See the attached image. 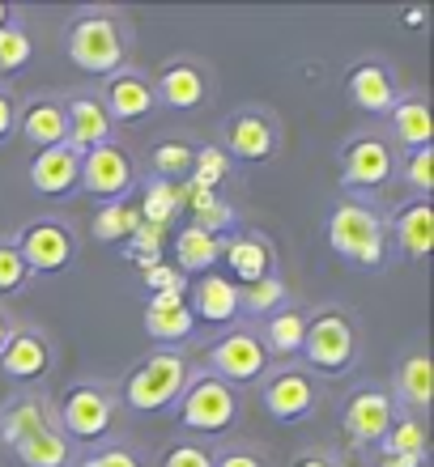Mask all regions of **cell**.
Returning a JSON list of instances; mask_svg holds the SVG:
<instances>
[{"label":"cell","mask_w":434,"mask_h":467,"mask_svg":"<svg viewBox=\"0 0 434 467\" xmlns=\"http://www.w3.org/2000/svg\"><path fill=\"white\" fill-rule=\"evenodd\" d=\"M187 361L179 353H166L158 348L153 357H145L137 369H132V379H128L124 395H128V408H137V412H162V408H171L187 387Z\"/></svg>","instance_id":"6da1fadb"},{"label":"cell","mask_w":434,"mask_h":467,"mask_svg":"<svg viewBox=\"0 0 434 467\" xmlns=\"http://www.w3.org/2000/svg\"><path fill=\"white\" fill-rule=\"evenodd\" d=\"M17 255L30 272H64L73 259V234L60 222H35L17 238Z\"/></svg>","instance_id":"9c48e42d"},{"label":"cell","mask_w":434,"mask_h":467,"mask_svg":"<svg viewBox=\"0 0 434 467\" xmlns=\"http://www.w3.org/2000/svg\"><path fill=\"white\" fill-rule=\"evenodd\" d=\"M187 225H196V230H205V234H213V238H217L222 230H230V225H235V209H230L226 200H213V204H205L200 213H192V222H187Z\"/></svg>","instance_id":"ab89813d"},{"label":"cell","mask_w":434,"mask_h":467,"mask_svg":"<svg viewBox=\"0 0 434 467\" xmlns=\"http://www.w3.org/2000/svg\"><path fill=\"white\" fill-rule=\"evenodd\" d=\"M222 255L230 264L238 285H256L264 276H273V246L264 243L260 234H238V238H226Z\"/></svg>","instance_id":"d6986e66"},{"label":"cell","mask_w":434,"mask_h":467,"mask_svg":"<svg viewBox=\"0 0 434 467\" xmlns=\"http://www.w3.org/2000/svg\"><path fill=\"white\" fill-rule=\"evenodd\" d=\"M397 234H400V246L409 251L413 259H426L434 251V217H430V204L426 200H413L405 213H397Z\"/></svg>","instance_id":"4316f807"},{"label":"cell","mask_w":434,"mask_h":467,"mask_svg":"<svg viewBox=\"0 0 434 467\" xmlns=\"http://www.w3.org/2000/svg\"><path fill=\"white\" fill-rule=\"evenodd\" d=\"M281 302H286L281 276H264V281L238 289V310H251V315H273V310H281Z\"/></svg>","instance_id":"d6a6232c"},{"label":"cell","mask_w":434,"mask_h":467,"mask_svg":"<svg viewBox=\"0 0 434 467\" xmlns=\"http://www.w3.org/2000/svg\"><path fill=\"white\" fill-rule=\"evenodd\" d=\"M81 187H86L90 196L120 204L132 192V161H128L124 149L99 145V149H90V153H81Z\"/></svg>","instance_id":"ba28073f"},{"label":"cell","mask_w":434,"mask_h":467,"mask_svg":"<svg viewBox=\"0 0 434 467\" xmlns=\"http://www.w3.org/2000/svg\"><path fill=\"white\" fill-rule=\"evenodd\" d=\"M294 467H333V463H328V459H323V455H307V459H298Z\"/></svg>","instance_id":"681fc988"},{"label":"cell","mask_w":434,"mask_h":467,"mask_svg":"<svg viewBox=\"0 0 434 467\" xmlns=\"http://www.w3.org/2000/svg\"><path fill=\"white\" fill-rule=\"evenodd\" d=\"M60 420H64V433L86 438V442H99L102 433L111 430L115 408H111V400H107L102 387L77 382V387H69V395L60 400Z\"/></svg>","instance_id":"52a82bcc"},{"label":"cell","mask_w":434,"mask_h":467,"mask_svg":"<svg viewBox=\"0 0 434 467\" xmlns=\"http://www.w3.org/2000/svg\"><path fill=\"white\" fill-rule=\"evenodd\" d=\"M392 425H397L392 395H384V391H358L345 404V433H349V442L379 446L387 438V430H392Z\"/></svg>","instance_id":"30bf717a"},{"label":"cell","mask_w":434,"mask_h":467,"mask_svg":"<svg viewBox=\"0 0 434 467\" xmlns=\"http://www.w3.org/2000/svg\"><path fill=\"white\" fill-rule=\"evenodd\" d=\"M13 455L22 459L26 467H64L69 463V442L60 430H38L26 442L13 446Z\"/></svg>","instance_id":"f546056e"},{"label":"cell","mask_w":434,"mask_h":467,"mask_svg":"<svg viewBox=\"0 0 434 467\" xmlns=\"http://www.w3.org/2000/svg\"><path fill=\"white\" fill-rule=\"evenodd\" d=\"M153 99H158L162 107H171V111H192V107L205 102V73L187 60L171 64V68H162Z\"/></svg>","instance_id":"ffe728a7"},{"label":"cell","mask_w":434,"mask_h":467,"mask_svg":"<svg viewBox=\"0 0 434 467\" xmlns=\"http://www.w3.org/2000/svg\"><path fill=\"white\" fill-rule=\"evenodd\" d=\"M38 430H60V425H56V412H51L43 400H22V404H13L9 412H5V420H0V433H5L9 446L26 442V438Z\"/></svg>","instance_id":"d4e9b609"},{"label":"cell","mask_w":434,"mask_h":467,"mask_svg":"<svg viewBox=\"0 0 434 467\" xmlns=\"http://www.w3.org/2000/svg\"><path fill=\"white\" fill-rule=\"evenodd\" d=\"M196 327L192 319V306H187V294H153L145 306V332L149 340H162V345H179L187 340Z\"/></svg>","instance_id":"5bb4252c"},{"label":"cell","mask_w":434,"mask_h":467,"mask_svg":"<svg viewBox=\"0 0 434 467\" xmlns=\"http://www.w3.org/2000/svg\"><path fill=\"white\" fill-rule=\"evenodd\" d=\"M26 281H30V268L22 264L17 246H13V243H0V294H17Z\"/></svg>","instance_id":"f35d334b"},{"label":"cell","mask_w":434,"mask_h":467,"mask_svg":"<svg viewBox=\"0 0 434 467\" xmlns=\"http://www.w3.org/2000/svg\"><path fill=\"white\" fill-rule=\"evenodd\" d=\"M13 128H17V107H13V99L0 89V140H5Z\"/></svg>","instance_id":"f6af8a7d"},{"label":"cell","mask_w":434,"mask_h":467,"mask_svg":"<svg viewBox=\"0 0 434 467\" xmlns=\"http://www.w3.org/2000/svg\"><path fill=\"white\" fill-rule=\"evenodd\" d=\"M226 136H230V153L243 161H264V158H273V149H277L273 123L264 119L260 111L235 115L230 128H226Z\"/></svg>","instance_id":"7402d4cb"},{"label":"cell","mask_w":434,"mask_h":467,"mask_svg":"<svg viewBox=\"0 0 434 467\" xmlns=\"http://www.w3.org/2000/svg\"><path fill=\"white\" fill-rule=\"evenodd\" d=\"M238 417V400L222 379L213 374H196L187 379L184 395H179V420L192 433H226Z\"/></svg>","instance_id":"277c9868"},{"label":"cell","mask_w":434,"mask_h":467,"mask_svg":"<svg viewBox=\"0 0 434 467\" xmlns=\"http://www.w3.org/2000/svg\"><path fill=\"white\" fill-rule=\"evenodd\" d=\"M149 294H187V276L166 259H137Z\"/></svg>","instance_id":"8d00e7d4"},{"label":"cell","mask_w":434,"mask_h":467,"mask_svg":"<svg viewBox=\"0 0 434 467\" xmlns=\"http://www.w3.org/2000/svg\"><path fill=\"white\" fill-rule=\"evenodd\" d=\"M162 467H213V459H209V451L184 442V446H175L171 455L162 459Z\"/></svg>","instance_id":"7bdbcfd3"},{"label":"cell","mask_w":434,"mask_h":467,"mask_svg":"<svg viewBox=\"0 0 434 467\" xmlns=\"http://www.w3.org/2000/svg\"><path fill=\"white\" fill-rule=\"evenodd\" d=\"M192 302H196L192 319H200V323H230L238 315V285H230L226 276H217V272H205V276L196 281Z\"/></svg>","instance_id":"603a6c76"},{"label":"cell","mask_w":434,"mask_h":467,"mask_svg":"<svg viewBox=\"0 0 434 467\" xmlns=\"http://www.w3.org/2000/svg\"><path fill=\"white\" fill-rule=\"evenodd\" d=\"M102 107H107L111 119L141 123L153 107H158V99H153V86H149L141 73H115L111 81H107V99H102Z\"/></svg>","instance_id":"ac0fdd59"},{"label":"cell","mask_w":434,"mask_h":467,"mask_svg":"<svg viewBox=\"0 0 434 467\" xmlns=\"http://www.w3.org/2000/svg\"><path fill=\"white\" fill-rule=\"evenodd\" d=\"M409 187L418 192V196H430L434 192V149H413L409 158Z\"/></svg>","instance_id":"60d3db41"},{"label":"cell","mask_w":434,"mask_h":467,"mask_svg":"<svg viewBox=\"0 0 434 467\" xmlns=\"http://www.w3.org/2000/svg\"><path fill=\"white\" fill-rule=\"evenodd\" d=\"M64 115H69V149L73 153L111 145V115H107L102 99H73L64 107Z\"/></svg>","instance_id":"e0dca14e"},{"label":"cell","mask_w":434,"mask_h":467,"mask_svg":"<svg viewBox=\"0 0 434 467\" xmlns=\"http://www.w3.org/2000/svg\"><path fill=\"white\" fill-rule=\"evenodd\" d=\"M209 366H213V379H222L226 387H248L264 374L269 366V353H264L260 336L251 332H230L222 336L209 353Z\"/></svg>","instance_id":"8992f818"},{"label":"cell","mask_w":434,"mask_h":467,"mask_svg":"<svg viewBox=\"0 0 434 467\" xmlns=\"http://www.w3.org/2000/svg\"><path fill=\"white\" fill-rule=\"evenodd\" d=\"M153 171H158L162 183H184L192 174V149L184 140H171V145L153 149Z\"/></svg>","instance_id":"d590c367"},{"label":"cell","mask_w":434,"mask_h":467,"mask_svg":"<svg viewBox=\"0 0 434 467\" xmlns=\"http://www.w3.org/2000/svg\"><path fill=\"white\" fill-rule=\"evenodd\" d=\"M0 26H9V5L0 0Z\"/></svg>","instance_id":"816d5d0a"},{"label":"cell","mask_w":434,"mask_h":467,"mask_svg":"<svg viewBox=\"0 0 434 467\" xmlns=\"http://www.w3.org/2000/svg\"><path fill=\"white\" fill-rule=\"evenodd\" d=\"M81 183V153H73L69 145L38 149V158L30 161V187L38 196H64Z\"/></svg>","instance_id":"4fadbf2b"},{"label":"cell","mask_w":434,"mask_h":467,"mask_svg":"<svg viewBox=\"0 0 434 467\" xmlns=\"http://www.w3.org/2000/svg\"><path fill=\"white\" fill-rule=\"evenodd\" d=\"M354 327L341 310H323L315 319H307V336H302V357H307L315 369H328V374H341L354 361Z\"/></svg>","instance_id":"5b68a950"},{"label":"cell","mask_w":434,"mask_h":467,"mask_svg":"<svg viewBox=\"0 0 434 467\" xmlns=\"http://www.w3.org/2000/svg\"><path fill=\"white\" fill-rule=\"evenodd\" d=\"M162 243H166V230L141 222L128 238V251H132V259H162Z\"/></svg>","instance_id":"b9f144b4"},{"label":"cell","mask_w":434,"mask_h":467,"mask_svg":"<svg viewBox=\"0 0 434 467\" xmlns=\"http://www.w3.org/2000/svg\"><path fill=\"white\" fill-rule=\"evenodd\" d=\"M226 149H217V145H205V149H196L192 153V174H187V183L192 187H200V192H213V187L226 179Z\"/></svg>","instance_id":"e575fe53"},{"label":"cell","mask_w":434,"mask_h":467,"mask_svg":"<svg viewBox=\"0 0 434 467\" xmlns=\"http://www.w3.org/2000/svg\"><path fill=\"white\" fill-rule=\"evenodd\" d=\"M264 408L277 420H307L315 412V382L302 369H281L264 387Z\"/></svg>","instance_id":"7c38bea8"},{"label":"cell","mask_w":434,"mask_h":467,"mask_svg":"<svg viewBox=\"0 0 434 467\" xmlns=\"http://www.w3.org/2000/svg\"><path fill=\"white\" fill-rule=\"evenodd\" d=\"M213 467H260V459L251 451H226L222 459H213Z\"/></svg>","instance_id":"bcb514c9"},{"label":"cell","mask_w":434,"mask_h":467,"mask_svg":"<svg viewBox=\"0 0 434 467\" xmlns=\"http://www.w3.org/2000/svg\"><path fill=\"white\" fill-rule=\"evenodd\" d=\"M397 391L400 400L409 408H418V412H426L430 408V395H434V366L426 353H413L405 366H400L397 374Z\"/></svg>","instance_id":"83f0119b"},{"label":"cell","mask_w":434,"mask_h":467,"mask_svg":"<svg viewBox=\"0 0 434 467\" xmlns=\"http://www.w3.org/2000/svg\"><path fill=\"white\" fill-rule=\"evenodd\" d=\"M217 259H222V238H213L196 225H184L175 234V268L179 272H209Z\"/></svg>","instance_id":"cb8c5ba5"},{"label":"cell","mask_w":434,"mask_h":467,"mask_svg":"<svg viewBox=\"0 0 434 467\" xmlns=\"http://www.w3.org/2000/svg\"><path fill=\"white\" fill-rule=\"evenodd\" d=\"M328 243H333L336 255L354 259L362 268H379L384 264V225L366 204H336L333 222H328Z\"/></svg>","instance_id":"3957f363"},{"label":"cell","mask_w":434,"mask_h":467,"mask_svg":"<svg viewBox=\"0 0 434 467\" xmlns=\"http://www.w3.org/2000/svg\"><path fill=\"white\" fill-rule=\"evenodd\" d=\"M137 225H141L137 204H107V209L94 217V238H99V243H120V238H132Z\"/></svg>","instance_id":"1f68e13d"},{"label":"cell","mask_w":434,"mask_h":467,"mask_svg":"<svg viewBox=\"0 0 434 467\" xmlns=\"http://www.w3.org/2000/svg\"><path fill=\"white\" fill-rule=\"evenodd\" d=\"M69 60L90 77H115L124 64V35L107 13H86L69 30Z\"/></svg>","instance_id":"7a4b0ae2"},{"label":"cell","mask_w":434,"mask_h":467,"mask_svg":"<svg viewBox=\"0 0 434 467\" xmlns=\"http://www.w3.org/2000/svg\"><path fill=\"white\" fill-rule=\"evenodd\" d=\"M9 332H13V327H9V319L0 315V348H5V340H9Z\"/></svg>","instance_id":"f907efd6"},{"label":"cell","mask_w":434,"mask_h":467,"mask_svg":"<svg viewBox=\"0 0 434 467\" xmlns=\"http://www.w3.org/2000/svg\"><path fill=\"white\" fill-rule=\"evenodd\" d=\"M51 366V348L48 340L38 332H9V340H5V348H0V369L9 374V379L17 382H35L43 379Z\"/></svg>","instance_id":"9a60e30c"},{"label":"cell","mask_w":434,"mask_h":467,"mask_svg":"<svg viewBox=\"0 0 434 467\" xmlns=\"http://www.w3.org/2000/svg\"><path fill=\"white\" fill-rule=\"evenodd\" d=\"M22 132L30 145L38 149H56V145H69V115H64V102L56 99H38L26 107V115H17Z\"/></svg>","instance_id":"44dd1931"},{"label":"cell","mask_w":434,"mask_h":467,"mask_svg":"<svg viewBox=\"0 0 434 467\" xmlns=\"http://www.w3.org/2000/svg\"><path fill=\"white\" fill-rule=\"evenodd\" d=\"M81 467H141V463L120 446H107V451H94V455L81 459Z\"/></svg>","instance_id":"ee69618b"},{"label":"cell","mask_w":434,"mask_h":467,"mask_svg":"<svg viewBox=\"0 0 434 467\" xmlns=\"http://www.w3.org/2000/svg\"><path fill=\"white\" fill-rule=\"evenodd\" d=\"M379 467H426V455H397V459H384Z\"/></svg>","instance_id":"7dc6e473"},{"label":"cell","mask_w":434,"mask_h":467,"mask_svg":"<svg viewBox=\"0 0 434 467\" xmlns=\"http://www.w3.org/2000/svg\"><path fill=\"white\" fill-rule=\"evenodd\" d=\"M302 336H307V315L302 310H273L269 323H264V353L290 357L302 353Z\"/></svg>","instance_id":"484cf974"},{"label":"cell","mask_w":434,"mask_h":467,"mask_svg":"<svg viewBox=\"0 0 434 467\" xmlns=\"http://www.w3.org/2000/svg\"><path fill=\"white\" fill-rule=\"evenodd\" d=\"M426 17H430L426 9H409L405 13V26H426Z\"/></svg>","instance_id":"c3c4849f"},{"label":"cell","mask_w":434,"mask_h":467,"mask_svg":"<svg viewBox=\"0 0 434 467\" xmlns=\"http://www.w3.org/2000/svg\"><path fill=\"white\" fill-rule=\"evenodd\" d=\"M397 171V158H392V145L379 140V136H362L354 145L345 149V158H341V179L349 187H384Z\"/></svg>","instance_id":"8fae6325"},{"label":"cell","mask_w":434,"mask_h":467,"mask_svg":"<svg viewBox=\"0 0 434 467\" xmlns=\"http://www.w3.org/2000/svg\"><path fill=\"white\" fill-rule=\"evenodd\" d=\"M349 99H354V107H362V111L371 115H387L392 107H397V81H392V73H387L384 64H354L349 68Z\"/></svg>","instance_id":"2e32d148"},{"label":"cell","mask_w":434,"mask_h":467,"mask_svg":"<svg viewBox=\"0 0 434 467\" xmlns=\"http://www.w3.org/2000/svg\"><path fill=\"white\" fill-rule=\"evenodd\" d=\"M384 459H397V455H426V430L418 417H405L387 430L384 442Z\"/></svg>","instance_id":"836d02e7"},{"label":"cell","mask_w":434,"mask_h":467,"mask_svg":"<svg viewBox=\"0 0 434 467\" xmlns=\"http://www.w3.org/2000/svg\"><path fill=\"white\" fill-rule=\"evenodd\" d=\"M30 56H35V43H30L22 26H0V73L22 68Z\"/></svg>","instance_id":"74e56055"},{"label":"cell","mask_w":434,"mask_h":467,"mask_svg":"<svg viewBox=\"0 0 434 467\" xmlns=\"http://www.w3.org/2000/svg\"><path fill=\"white\" fill-rule=\"evenodd\" d=\"M137 213H141V222H145V225H158V230H166V225L179 217V192H175V183L149 179L145 200L137 204Z\"/></svg>","instance_id":"4dcf8cb0"},{"label":"cell","mask_w":434,"mask_h":467,"mask_svg":"<svg viewBox=\"0 0 434 467\" xmlns=\"http://www.w3.org/2000/svg\"><path fill=\"white\" fill-rule=\"evenodd\" d=\"M387 115H392V128H397L400 145L430 149V111H426L422 99H400Z\"/></svg>","instance_id":"f1b7e54d"}]
</instances>
